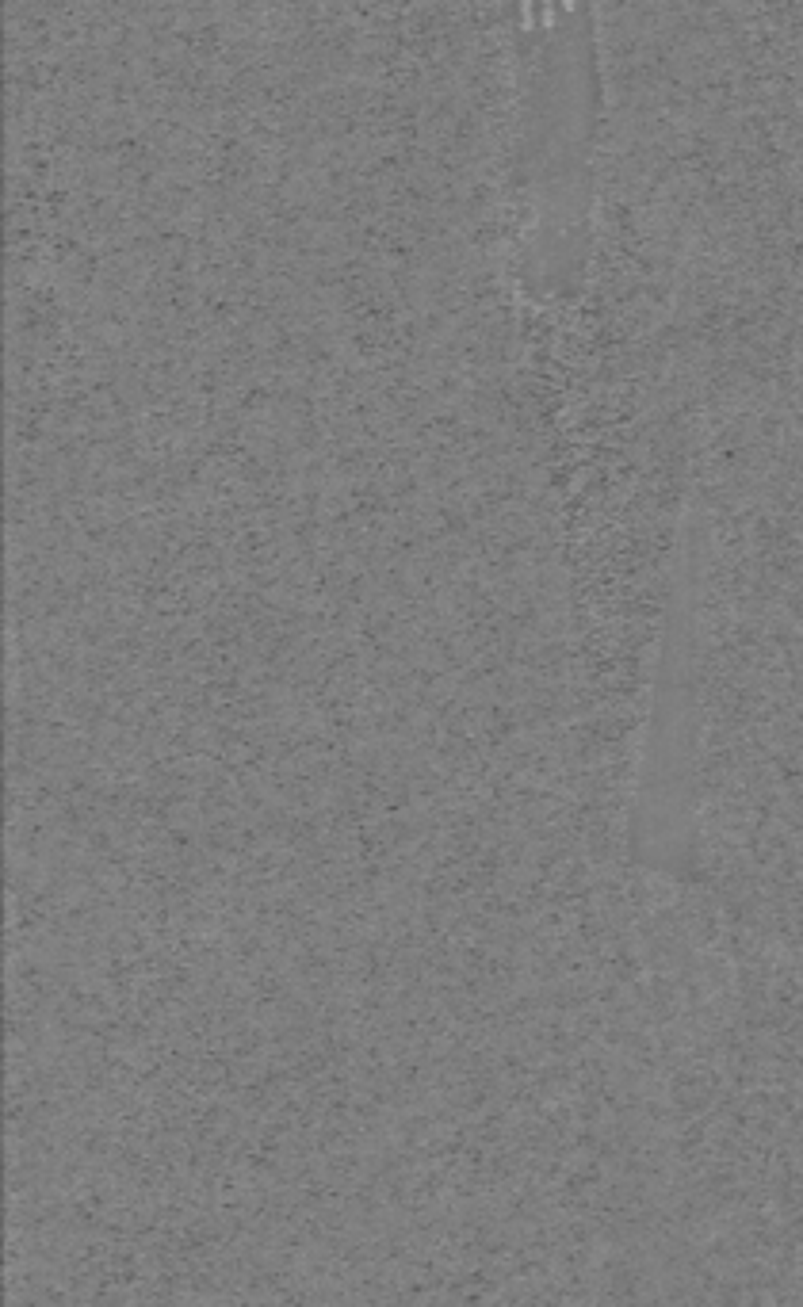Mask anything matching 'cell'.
<instances>
[{
    "label": "cell",
    "mask_w": 803,
    "mask_h": 1307,
    "mask_svg": "<svg viewBox=\"0 0 803 1307\" xmlns=\"http://www.w3.org/2000/svg\"><path fill=\"white\" fill-rule=\"evenodd\" d=\"M521 27L524 31L536 27V0H521Z\"/></svg>",
    "instance_id": "cell-1"
},
{
    "label": "cell",
    "mask_w": 803,
    "mask_h": 1307,
    "mask_svg": "<svg viewBox=\"0 0 803 1307\" xmlns=\"http://www.w3.org/2000/svg\"><path fill=\"white\" fill-rule=\"evenodd\" d=\"M543 4V27H551L555 23V0H540Z\"/></svg>",
    "instance_id": "cell-2"
},
{
    "label": "cell",
    "mask_w": 803,
    "mask_h": 1307,
    "mask_svg": "<svg viewBox=\"0 0 803 1307\" xmlns=\"http://www.w3.org/2000/svg\"><path fill=\"white\" fill-rule=\"evenodd\" d=\"M563 8L566 12H574V0H563Z\"/></svg>",
    "instance_id": "cell-3"
}]
</instances>
